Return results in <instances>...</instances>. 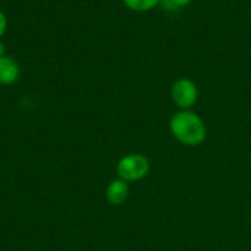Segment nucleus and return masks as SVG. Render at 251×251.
<instances>
[{
	"mask_svg": "<svg viewBox=\"0 0 251 251\" xmlns=\"http://www.w3.org/2000/svg\"><path fill=\"white\" fill-rule=\"evenodd\" d=\"M193 0H162L160 4H163V7L166 10H172V12H176L182 7H187Z\"/></svg>",
	"mask_w": 251,
	"mask_h": 251,
	"instance_id": "0eeeda50",
	"label": "nucleus"
},
{
	"mask_svg": "<svg viewBox=\"0 0 251 251\" xmlns=\"http://www.w3.org/2000/svg\"><path fill=\"white\" fill-rule=\"evenodd\" d=\"M3 56H6V47H4V44L0 41V57H3Z\"/></svg>",
	"mask_w": 251,
	"mask_h": 251,
	"instance_id": "1a4fd4ad",
	"label": "nucleus"
},
{
	"mask_svg": "<svg viewBox=\"0 0 251 251\" xmlns=\"http://www.w3.org/2000/svg\"><path fill=\"white\" fill-rule=\"evenodd\" d=\"M6 29H7V18L3 13V10H0V38L3 37V34L6 32Z\"/></svg>",
	"mask_w": 251,
	"mask_h": 251,
	"instance_id": "6e6552de",
	"label": "nucleus"
},
{
	"mask_svg": "<svg viewBox=\"0 0 251 251\" xmlns=\"http://www.w3.org/2000/svg\"><path fill=\"white\" fill-rule=\"evenodd\" d=\"M169 129L176 141L188 147L203 144L207 137L204 121L193 110H178L169 121Z\"/></svg>",
	"mask_w": 251,
	"mask_h": 251,
	"instance_id": "f257e3e1",
	"label": "nucleus"
},
{
	"mask_svg": "<svg viewBox=\"0 0 251 251\" xmlns=\"http://www.w3.org/2000/svg\"><path fill=\"white\" fill-rule=\"evenodd\" d=\"M162 0H122V3L132 12L144 13L149 10H153L160 4Z\"/></svg>",
	"mask_w": 251,
	"mask_h": 251,
	"instance_id": "423d86ee",
	"label": "nucleus"
},
{
	"mask_svg": "<svg viewBox=\"0 0 251 251\" xmlns=\"http://www.w3.org/2000/svg\"><path fill=\"white\" fill-rule=\"evenodd\" d=\"M21 68L18 62L10 56L0 57V85H12L18 81Z\"/></svg>",
	"mask_w": 251,
	"mask_h": 251,
	"instance_id": "39448f33",
	"label": "nucleus"
},
{
	"mask_svg": "<svg viewBox=\"0 0 251 251\" xmlns=\"http://www.w3.org/2000/svg\"><path fill=\"white\" fill-rule=\"evenodd\" d=\"M171 97L179 110H191L199 100V88L191 78H178L172 84Z\"/></svg>",
	"mask_w": 251,
	"mask_h": 251,
	"instance_id": "7ed1b4c3",
	"label": "nucleus"
},
{
	"mask_svg": "<svg viewBox=\"0 0 251 251\" xmlns=\"http://www.w3.org/2000/svg\"><path fill=\"white\" fill-rule=\"evenodd\" d=\"M24 251H31V250H24Z\"/></svg>",
	"mask_w": 251,
	"mask_h": 251,
	"instance_id": "9d476101",
	"label": "nucleus"
},
{
	"mask_svg": "<svg viewBox=\"0 0 251 251\" xmlns=\"http://www.w3.org/2000/svg\"><path fill=\"white\" fill-rule=\"evenodd\" d=\"M150 172V162L144 154L140 153H131L124 156L118 165H116V174L118 178L131 182H138L144 179Z\"/></svg>",
	"mask_w": 251,
	"mask_h": 251,
	"instance_id": "f03ea898",
	"label": "nucleus"
},
{
	"mask_svg": "<svg viewBox=\"0 0 251 251\" xmlns=\"http://www.w3.org/2000/svg\"><path fill=\"white\" fill-rule=\"evenodd\" d=\"M129 196V184L121 178L113 179L106 188V200L112 206H121Z\"/></svg>",
	"mask_w": 251,
	"mask_h": 251,
	"instance_id": "20e7f679",
	"label": "nucleus"
}]
</instances>
